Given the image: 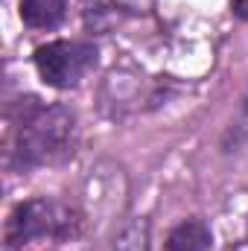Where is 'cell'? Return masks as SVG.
Returning a JSON list of instances; mask_svg holds the SVG:
<instances>
[{
    "label": "cell",
    "instance_id": "obj_6",
    "mask_svg": "<svg viewBox=\"0 0 248 251\" xmlns=\"http://www.w3.org/2000/svg\"><path fill=\"white\" fill-rule=\"evenodd\" d=\"M146 222H131L123 228V234L117 237L114 251H149V237H146Z\"/></svg>",
    "mask_w": 248,
    "mask_h": 251
},
{
    "label": "cell",
    "instance_id": "obj_5",
    "mask_svg": "<svg viewBox=\"0 0 248 251\" xmlns=\"http://www.w3.org/2000/svg\"><path fill=\"white\" fill-rule=\"evenodd\" d=\"M67 12V0H21V21L32 29L59 26Z\"/></svg>",
    "mask_w": 248,
    "mask_h": 251
},
{
    "label": "cell",
    "instance_id": "obj_8",
    "mask_svg": "<svg viewBox=\"0 0 248 251\" xmlns=\"http://www.w3.org/2000/svg\"><path fill=\"white\" fill-rule=\"evenodd\" d=\"M231 12H234L237 18L248 21V0H231Z\"/></svg>",
    "mask_w": 248,
    "mask_h": 251
},
{
    "label": "cell",
    "instance_id": "obj_4",
    "mask_svg": "<svg viewBox=\"0 0 248 251\" xmlns=\"http://www.w3.org/2000/svg\"><path fill=\"white\" fill-rule=\"evenodd\" d=\"M210 243L213 234L201 219H184L170 231L167 251H210Z\"/></svg>",
    "mask_w": 248,
    "mask_h": 251
},
{
    "label": "cell",
    "instance_id": "obj_7",
    "mask_svg": "<svg viewBox=\"0 0 248 251\" xmlns=\"http://www.w3.org/2000/svg\"><path fill=\"white\" fill-rule=\"evenodd\" d=\"M228 140H231V146H248V91L240 102V111H237V120L231 126Z\"/></svg>",
    "mask_w": 248,
    "mask_h": 251
},
{
    "label": "cell",
    "instance_id": "obj_2",
    "mask_svg": "<svg viewBox=\"0 0 248 251\" xmlns=\"http://www.w3.org/2000/svg\"><path fill=\"white\" fill-rule=\"evenodd\" d=\"M82 228V216L59 199H26L21 201L3 228L6 251H47L73 240Z\"/></svg>",
    "mask_w": 248,
    "mask_h": 251
},
{
    "label": "cell",
    "instance_id": "obj_1",
    "mask_svg": "<svg viewBox=\"0 0 248 251\" xmlns=\"http://www.w3.org/2000/svg\"><path fill=\"white\" fill-rule=\"evenodd\" d=\"M76 146V117L64 105H44L35 97L18 100L9 111L6 128V167L32 173L38 167L62 164Z\"/></svg>",
    "mask_w": 248,
    "mask_h": 251
},
{
    "label": "cell",
    "instance_id": "obj_3",
    "mask_svg": "<svg viewBox=\"0 0 248 251\" xmlns=\"http://www.w3.org/2000/svg\"><path fill=\"white\" fill-rule=\"evenodd\" d=\"M35 70L44 85L50 88H76L94 67H97V47L88 41H50L41 44L32 56Z\"/></svg>",
    "mask_w": 248,
    "mask_h": 251
}]
</instances>
